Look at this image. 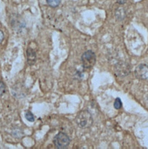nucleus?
<instances>
[{"instance_id": "0eeeda50", "label": "nucleus", "mask_w": 148, "mask_h": 149, "mask_svg": "<svg viewBox=\"0 0 148 149\" xmlns=\"http://www.w3.org/2000/svg\"><path fill=\"white\" fill-rule=\"evenodd\" d=\"M61 0H46L47 5L51 7L55 8L59 6Z\"/></svg>"}, {"instance_id": "423d86ee", "label": "nucleus", "mask_w": 148, "mask_h": 149, "mask_svg": "<svg viewBox=\"0 0 148 149\" xmlns=\"http://www.w3.org/2000/svg\"><path fill=\"white\" fill-rule=\"evenodd\" d=\"M26 53L28 64L30 65H34L37 60V54L36 51L33 48L29 47H28Z\"/></svg>"}, {"instance_id": "f03ea898", "label": "nucleus", "mask_w": 148, "mask_h": 149, "mask_svg": "<svg viewBox=\"0 0 148 149\" xmlns=\"http://www.w3.org/2000/svg\"><path fill=\"white\" fill-rule=\"evenodd\" d=\"M71 140L69 136L64 132H59L53 139V143L57 149H67L70 145Z\"/></svg>"}, {"instance_id": "1a4fd4ad", "label": "nucleus", "mask_w": 148, "mask_h": 149, "mask_svg": "<svg viewBox=\"0 0 148 149\" xmlns=\"http://www.w3.org/2000/svg\"><path fill=\"white\" fill-rule=\"evenodd\" d=\"M114 108L116 109H120L122 107V102L121 100L119 98H116L114 100V104H113Z\"/></svg>"}, {"instance_id": "20e7f679", "label": "nucleus", "mask_w": 148, "mask_h": 149, "mask_svg": "<svg viewBox=\"0 0 148 149\" xmlns=\"http://www.w3.org/2000/svg\"><path fill=\"white\" fill-rule=\"evenodd\" d=\"M130 71L131 68L128 64L126 63H119L116 65L115 72L118 76H126L130 73Z\"/></svg>"}, {"instance_id": "7ed1b4c3", "label": "nucleus", "mask_w": 148, "mask_h": 149, "mask_svg": "<svg viewBox=\"0 0 148 149\" xmlns=\"http://www.w3.org/2000/svg\"><path fill=\"white\" fill-rule=\"evenodd\" d=\"M81 60L82 62V66L84 69H90L96 64V54L92 50H87L82 54Z\"/></svg>"}, {"instance_id": "6e6552de", "label": "nucleus", "mask_w": 148, "mask_h": 149, "mask_svg": "<svg viewBox=\"0 0 148 149\" xmlns=\"http://www.w3.org/2000/svg\"><path fill=\"white\" fill-rule=\"evenodd\" d=\"M25 117L30 122H34L35 121V117L30 111H27L26 112Z\"/></svg>"}, {"instance_id": "39448f33", "label": "nucleus", "mask_w": 148, "mask_h": 149, "mask_svg": "<svg viewBox=\"0 0 148 149\" xmlns=\"http://www.w3.org/2000/svg\"><path fill=\"white\" fill-rule=\"evenodd\" d=\"M135 75L139 79H148V65L145 64H140L135 70Z\"/></svg>"}, {"instance_id": "9d476101", "label": "nucleus", "mask_w": 148, "mask_h": 149, "mask_svg": "<svg viewBox=\"0 0 148 149\" xmlns=\"http://www.w3.org/2000/svg\"><path fill=\"white\" fill-rule=\"evenodd\" d=\"M6 92V85L5 83L0 81V96L3 95Z\"/></svg>"}, {"instance_id": "f257e3e1", "label": "nucleus", "mask_w": 148, "mask_h": 149, "mask_svg": "<svg viewBox=\"0 0 148 149\" xmlns=\"http://www.w3.org/2000/svg\"><path fill=\"white\" fill-rule=\"evenodd\" d=\"M75 123L80 128H88L93 124V118L91 113L87 110L79 112L75 118Z\"/></svg>"}, {"instance_id": "9b49d317", "label": "nucleus", "mask_w": 148, "mask_h": 149, "mask_svg": "<svg viewBox=\"0 0 148 149\" xmlns=\"http://www.w3.org/2000/svg\"><path fill=\"white\" fill-rule=\"evenodd\" d=\"M3 39H4V34L3 32L1 30H0V44L2 42Z\"/></svg>"}, {"instance_id": "f8f14e48", "label": "nucleus", "mask_w": 148, "mask_h": 149, "mask_svg": "<svg viewBox=\"0 0 148 149\" xmlns=\"http://www.w3.org/2000/svg\"><path fill=\"white\" fill-rule=\"evenodd\" d=\"M117 2L119 3V4H123L126 2V0H116Z\"/></svg>"}]
</instances>
